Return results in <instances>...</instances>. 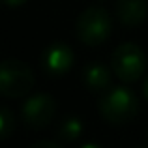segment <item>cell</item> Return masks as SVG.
Listing matches in <instances>:
<instances>
[{
  "label": "cell",
  "mask_w": 148,
  "mask_h": 148,
  "mask_svg": "<svg viewBox=\"0 0 148 148\" xmlns=\"http://www.w3.org/2000/svg\"><path fill=\"white\" fill-rule=\"evenodd\" d=\"M34 148H60V143H56V141H40V143H34Z\"/></svg>",
  "instance_id": "obj_11"
},
{
  "label": "cell",
  "mask_w": 148,
  "mask_h": 148,
  "mask_svg": "<svg viewBox=\"0 0 148 148\" xmlns=\"http://www.w3.org/2000/svg\"><path fill=\"white\" fill-rule=\"evenodd\" d=\"M75 64V53L64 41H53L41 54V66L51 77H64Z\"/></svg>",
  "instance_id": "obj_6"
},
{
  "label": "cell",
  "mask_w": 148,
  "mask_h": 148,
  "mask_svg": "<svg viewBox=\"0 0 148 148\" xmlns=\"http://www.w3.org/2000/svg\"><path fill=\"white\" fill-rule=\"evenodd\" d=\"M83 131H84V124L79 116H66L60 122V126H58L56 135L64 143H73L83 135Z\"/></svg>",
  "instance_id": "obj_9"
},
{
  "label": "cell",
  "mask_w": 148,
  "mask_h": 148,
  "mask_svg": "<svg viewBox=\"0 0 148 148\" xmlns=\"http://www.w3.org/2000/svg\"><path fill=\"white\" fill-rule=\"evenodd\" d=\"M148 15L146 0H118L116 2V17L127 28H135L145 23Z\"/></svg>",
  "instance_id": "obj_7"
},
{
  "label": "cell",
  "mask_w": 148,
  "mask_h": 148,
  "mask_svg": "<svg viewBox=\"0 0 148 148\" xmlns=\"http://www.w3.org/2000/svg\"><path fill=\"white\" fill-rule=\"evenodd\" d=\"M143 94H145V98L148 99V77H146V81H145V84H143Z\"/></svg>",
  "instance_id": "obj_13"
},
{
  "label": "cell",
  "mask_w": 148,
  "mask_h": 148,
  "mask_svg": "<svg viewBox=\"0 0 148 148\" xmlns=\"http://www.w3.org/2000/svg\"><path fill=\"white\" fill-rule=\"evenodd\" d=\"M15 126H17V124H15L13 112H11L10 109L2 107L0 109V139L6 141V139L15 131Z\"/></svg>",
  "instance_id": "obj_10"
},
{
  "label": "cell",
  "mask_w": 148,
  "mask_h": 148,
  "mask_svg": "<svg viewBox=\"0 0 148 148\" xmlns=\"http://www.w3.org/2000/svg\"><path fill=\"white\" fill-rule=\"evenodd\" d=\"M146 141H148V131H146Z\"/></svg>",
  "instance_id": "obj_14"
},
{
  "label": "cell",
  "mask_w": 148,
  "mask_h": 148,
  "mask_svg": "<svg viewBox=\"0 0 148 148\" xmlns=\"http://www.w3.org/2000/svg\"><path fill=\"white\" fill-rule=\"evenodd\" d=\"M34 86V73L28 64L6 58L0 66V94L4 98H23Z\"/></svg>",
  "instance_id": "obj_4"
},
{
  "label": "cell",
  "mask_w": 148,
  "mask_h": 148,
  "mask_svg": "<svg viewBox=\"0 0 148 148\" xmlns=\"http://www.w3.org/2000/svg\"><path fill=\"white\" fill-rule=\"evenodd\" d=\"M111 69L122 83H135L146 71V54L137 43L118 45L111 54Z\"/></svg>",
  "instance_id": "obj_3"
},
{
  "label": "cell",
  "mask_w": 148,
  "mask_h": 148,
  "mask_svg": "<svg viewBox=\"0 0 148 148\" xmlns=\"http://www.w3.org/2000/svg\"><path fill=\"white\" fill-rule=\"evenodd\" d=\"M75 32L81 43L88 47H99L109 40L112 32L111 15L101 6H90L81 11L75 21Z\"/></svg>",
  "instance_id": "obj_2"
},
{
  "label": "cell",
  "mask_w": 148,
  "mask_h": 148,
  "mask_svg": "<svg viewBox=\"0 0 148 148\" xmlns=\"http://www.w3.org/2000/svg\"><path fill=\"white\" fill-rule=\"evenodd\" d=\"M4 2V6H8V8H19V6H23V4H26L28 0H2Z\"/></svg>",
  "instance_id": "obj_12"
},
{
  "label": "cell",
  "mask_w": 148,
  "mask_h": 148,
  "mask_svg": "<svg viewBox=\"0 0 148 148\" xmlns=\"http://www.w3.org/2000/svg\"><path fill=\"white\" fill-rule=\"evenodd\" d=\"M83 81L84 86L92 92H105L111 88L112 83V69H109L105 64L94 62V64L86 66L83 71Z\"/></svg>",
  "instance_id": "obj_8"
},
{
  "label": "cell",
  "mask_w": 148,
  "mask_h": 148,
  "mask_svg": "<svg viewBox=\"0 0 148 148\" xmlns=\"http://www.w3.org/2000/svg\"><path fill=\"white\" fill-rule=\"evenodd\" d=\"M139 112V99L127 86H111L99 98V114L112 126H124L135 120Z\"/></svg>",
  "instance_id": "obj_1"
},
{
  "label": "cell",
  "mask_w": 148,
  "mask_h": 148,
  "mask_svg": "<svg viewBox=\"0 0 148 148\" xmlns=\"http://www.w3.org/2000/svg\"><path fill=\"white\" fill-rule=\"evenodd\" d=\"M56 112V101L49 94H34L23 103L21 118L30 130H43Z\"/></svg>",
  "instance_id": "obj_5"
}]
</instances>
